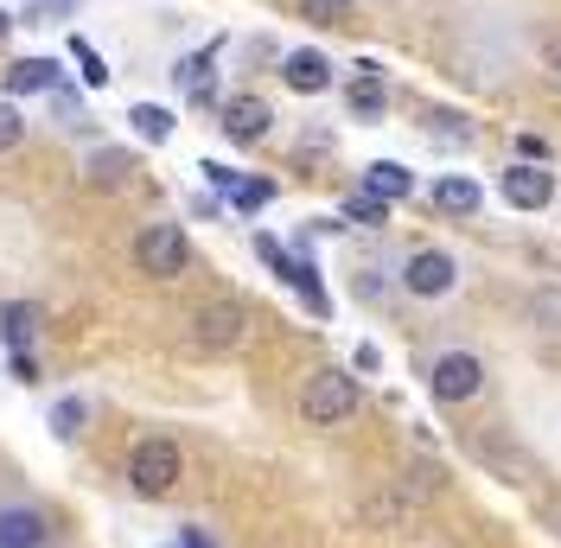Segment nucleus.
I'll use <instances>...</instances> for the list:
<instances>
[{"instance_id":"nucleus-12","label":"nucleus","mask_w":561,"mask_h":548,"mask_svg":"<svg viewBox=\"0 0 561 548\" xmlns=\"http://www.w3.org/2000/svg\"><path fill=\"white\" fill-rule=\"evenodd\" d=\"M65 77H58V58H20V65H7L0 77V90H7V103H26V96H51Z\"/></svg>"},{"instance_id":"nucleus-16","label":"nucleus","mask_w":561,"mask_h":548,"mask_svg":"<svg viewBox=\"0 0 561 548\" xmlns=\"http://www.w3.org/2000/svg\"><path fill=\"white\" fill-rule=\"evenodd\" d=\"M364 192H377L383 205H402V198H415V172L402 160H370L364 167Z\"/></svg>"},{"instance_id":"nucleus-34","label":"nucleus","mask_w":561,"mask_h":548,"mask_svg":"<svg viewBox=\"0 0 561 548\" xmlns=\"http://www.w3.org/2000/svg\"><path fill=\"white\" fill-rule=\"evenodd\" d=\"M536 312H542V319H561V294H542V300H536Z\"/></svg>"},{"instance_id":"nucleus-37","label":"nucleus","mask_w":561,"mask_h":548,"mask_svg":"<svg viewBox=\"0 0 561 548\" xmlns=\"http://www.w3.org/2000/svg\"><path fill=\"white\" fill-rule=\"evenodd\" d=\"M556 70H561V58H556Z\"/></svg>"},{"instance_id":"nucleus-36","label":"nucleus","mask_w":561,"mask_h":548,"mask_svg":"<svg viewBox=\"0 0 561 548\" xmlns=\"http://www.w3.org/2000/svg\"><path fill=\"white\" fill-rule=\"evenodd\" d=\"M556 536H561V523H556Z\"/></svg>"},{"instance_id":"nucleus-35","label":"nucleus","mask_w":561,"mask_h":548,"mask_svg":"<svg viewBox=\"0 0 561 548\" xmlns=\"http://www.w3.org/2000/svg\"><path fill=\"white\" fill-rule=\"evenodd\" d=\"M13 26H20V20H13V13H7V7H0V38L13 33Z\"/></svg>"},{"instance_id":"nucleus-14","label":"nucleus","mask_w":561,"mask_h":548,"mask_svg":"<svg viewBox=\"0 0 561 548\" xmlns=\"http://www.w3.org/2000/svg\"><path fill=\"white\" fill-rule=\"evenodd\" d=\"M135 179V153L128 147H90V160H83V185H96V192H122Z\"/></svg>"},{"instance_id":"nucleus-8","label":"nucleus","mask_w":561,"mask_h":548,"mask_svg":"<svg viewBox=\"0 0 561 548\" xmlns=\"http://www.w3.org/2000/svg\"><path fill=\"white\" fill-rule=\"evenodd\" d=\"M217 128L230 147H262L268 128H275V109L262 103V96H224L217 103Z\"/></svg>"},{"instance_id":"nucleus-32","label":"nucleus","mask_w":561,"mask_h":548,"mask_svg":"<svg viewBox=\"0 0 561 548\" xmlns=\"http://www.w3.org/2000/svg\"><path fill=\"white\" fill-rule=\"evenodd\" d=\"M51 13H77V0H33V7H26V20H51Z\"/></svg>"},{"instance_id":"nucleus-2","label":"nucleus","mask_w":561,"mask_h":548,"mask_svg":"<svg viewBox=\"0 0 561 548\" xmlns=\"http://www.w3.org/2000/svg\"><path fill=\"white\" fill-rule=\"evenodd\" d=\"M357 402H364V389H357L351 370H313L307 389H300V421L307 427H345Z\"/></svg>"},{"instance_id":"nucleus-9","label":"nucleus","mask_w":561,"mask_h":548,"mask_svg":"<svg viewBox=\"0 0 561 548\" xmlns=\"http://www.w3.org/2000/svg\"><path fill=\"white\" fill-rule=\"evenodd\" d=\"M217 52H224V38H210V45L185 52V58L173 65V90L192 109H217Z\"/></svg>"},{"instance_id":"nucleus-4","label":"nucleus","mask_w":561,"mask_h":548,"mask_svg":"<svg viewBox=\"0 0 561 548\" xmlns=\"http://www.w3.org/2000/svg\"><path fill=\"white\" fill-rule=\"evenodd\" d=\"M243 339H249V307L243 300H210V307L192 312V351L230 357V351H243Z\"/></svg>"},{"instance_id":"nucleus-24","label":"nucleus","mask_w":561,"mask_h":548,"mask_svg":"<svg viewBox=\"0 0 561 548\" xmlns=\"http://www.w3.org/2000/svg\"><path fill=\"white\" fill-rule=\"evenodd\" d=\"M427 135L440 140V147H472V122H459V115H447V109H434V115H427Z\"/></svg>"},{"instance_id":"nucleus-26","label":"nucleus","mask_w":561,"mask_h":548,"mask_svg":"<svg viewBox=\"0 0 561 548\" xmlns=\"http://www.w3.org/2000/svg\"><path fill=\"white\" fill-rule=\"evenodd\" d=\"M70 58H77V77H83L90 90H103V83H108V65H103V52H90L83 38H70Z\"/></svg>"},{"instance_id":"nucleus-17","label":"nucleus","mask_w":561,"mask_h":548,"mask_svg":"<svg viewBox=\"0 0 561 548\" xmlns=\"http://www.w3.org/2000/svg\"><path fill=\"white\" fill-rule=\"evenodd\" d=\"M345 109H351V122H383L389 115V83L357 70V77L345 83Z\"/></svg>"},{"instance_id":"nucleus-21","label":"nucleus","mask_w":561,"mask_h":548,"mask_svg":"<svg viewBox=\"0 0 561 548\" xmlns=\"http://www.w3.org/2000/svg\"><path fill=\"white\" fill-rule=\"evenodd\" d=\"M345 224H357V230H383V224H389V205L377 198V192H364V185H357V192L345 198Z\"/></svg>"},{"instance_id":"nucleus-20","label":"nucleus","mask_w":561,"mask_h":548,"mask_svg":"<svg viewBox=\"0 0 561 548\" xmlns=\"http://www.w3.org/2000/svg\"><path fill=\"white\" fill-rule=\"evenodd\" d=\"M224 205L237 210V217H255V210H268V205H275V179H237V192H230Z\"/></svg>"},{"instance_id":"nucleus-3","label":"nucleus","mask_w":561,"mask_h":548,"mask_svg":"<svg viewBox=\"0 0 561 548\" xmlns=\"http://www.w3.org/2000/svg\"><path fill=\"white\" fill-rule=\"evenodd\" d=\"M135 269L147 274V281H179V274L192 269V237H185L179 224H140Z\"/></svg>"},{"instance_id":"nucleus-23","label":"nucleus","mask_w":561,"mask_h":548,"mask_svg":"<svg viewBox=\"0 0 561 548\" xmlns=\"http://www.w3.org/2000/svg\"><path fill=\"white\" fill-rule=\"evenodd\" d=\"M51 115H58V128H65V135H83V128H96V122L83 115V103H77V90H70V83H58V90H51Z\"/></svg>"},{"instance_id":"nucleus-15","label":"nucleus","mask_w":561,"mask_h":548,"mask_svg":"<svg viewBox=\"0 0 561 548\" xmlns=\"http://www.w3.org/2000/svg\"><path fill=\"white\" fill-rule=\"evenodd\" d=\"M434 205L447 210V217H479L485 192H479L472 172H440V179H434Z\"/></svg>"},{"instance_id":"nucleus-33","label":"nucleus","mask_w":561,"mask_h":548,"mask_svg":"<svg viewBox=\"0 0 561 548\" xmlns=\"http://www.w3.org/2000/svg\"><path fill=\"white\" fill-rule=\"evenodd\" d=\"M517 153H524V160H536V167H542V160H549V140H542V135H524V140H517Z\"/></svg>"},{"instance_id":"nucleus-25","label":"nucleus","mask_w":561,"mask_h":548,"mask_svg":"<svg viewBox=\"0 0 561 548\" xmlns=\"http://www.w3.org/2000/svg\"><path fill=\"white\" fill-rule=\"evenodd\" d=\"M351 13H357V0H300V20H313V26H345Z\"/></svg>"},{"instance_id":"nucleus-5","label":"nucleus","mask_w":561,"mask_h":548,"mask_svg":"<svg viewBox=\"0 0 561 548\" xmlns=\"http://www.w3.org/2000/svg\"><path fill=\"white\" fill-rule=\"evenodd\" d=\"M427 396H434L440 409H466V402H479V396H485V364H479L472 351H440L434 370H427Z\"/></svg>"},{"instance_id":"nucleus-10","label":"nucleus","mask_w":561,"mask_h":548,"mask_svg":"<svg viewBox=\"0 0 561 548\" xmlns=\"http://www.w3.org/2000/svg\"><path fill=\"white\" fill-rule=\"evenodd\" d=\"M280 83H287L294 96H325L339 77H332V58H325V52L300 45V52H287V58H280Z\"/></svg>"},{"instance_id":"nucleus-13","label":"nucleus","mask_w":561,"mask_h":548,"mask_svg":"<svg viewBox=\"0 0 561 548\" xmlns=\"http://www.w3.org/2000/svg\"><path fill=\"white\" fill-rule=\"evenodd\" d=\"M280 281L307 300V312L313 319H332V294H325V281H319V262L307 255V249H287V269H280Z\"/></svg>"},{"instance_id":"nucleus-19","label":"nucleus","mask_w":561,"mask_h":548,"mask_svg":"<svg viewBox=\"0 0 561 548\" xmlns=\"http://www.w3.org/2000/svg\"><path fill=\"white\" fill-rule=\"evenodd\" d=\"M128 122H135V135L147 140V147H167V140H173V109H160V103H135L128 109Z\"/></svg>"},{"instance_id":"nucleus-30","label":"nucleus","mask_w":561,"mask_h":548,"mask_svg":"<svg viewBox=\"0 0 561 548\" xmlns=\"http://www.w3.org/2000/svg\"><path fill=\"white\" fill-rule=\"evenodd\" d=\"M351 370H357V377H377V370H383V351H377V344H357V351H351Z\"/></svg>"},{"instance_id":"nucleus-1","label":"nucleus","mask_w":561,"mask_h":548,"mask_svg":"<svg viewBox=\"0 0 561 548\" xmlns=\"http://www.w3.org/2000/svg\"><path fill=\"white\" fill-rule=\"evenodd\" d=\"M179 479H185V453H179V441H167V434L135 441V453H128V491H135V498L160 504V498L179 491Z\"/></svg>"},{"instance_id":"nucleus-29","label":"nucleus","mask_w":561,"mask_h":548,"mask_svg":"<svg viewBox=\"0 0 561 548\" xmlns=\"http://www.w3.org/2000/svg\"><path fill=\"white\" fill-rule=\"evenodd\" d=\"M255 255H262V262H268V269H287V242L280 237H268V230H255Z\"/></svg>"},{"instance_id":"nucleus-22","label":"nucleus","mask_w":561,"mask_h":548,"mask_svg":"<svg viewBox=\"0 0 561 548\" xmlns=\"http://www.w3.org/2000/svg\"><path fill=\"white\" fill-rule=\"evenodd\" d=\"M83 427H90V396H65V402L51 409V434L70 446L77 434H83Z\"/></svg>"},{"instance_id":"nucleus-6","label":"nucleus","mask_w":561,"mask_h":548,"mask_svg":"<svg viewBox=\"0 0 561 548\" xmlns=\"http://www.w3.org/2000/svg\"><path fill=\"white\" fill-rule=\"evenodd\" d=\"M497 198L511 210H549L556 205V172L536 167V160H511L497 172Z\"/></svg>"},{"instance_id":"nucleus-31","label":"nucleus","mask_w":561,"mask_h":548,"mask_svg":"<svg viewBox=\"0 0 561 548\" xmlns=\"http://www.w3.org/2000/svg\"><path fill=\"white\" fill-rule=\"evenodd\" d=\"M7 370H13V383H38V357H33V351H13V357H7Z\"/></svg>"},{"instance_id":"nucleus-7","label":"nucleus","mask_w":561,"mask_h":548,"mask_svg":"<svg viewBox=\"0 0 561 548\" xmlns=\"http://www.w3.org/2000/svg\"><path fill=\"white\" fill-rule=\"evenodd\" d=\"M402 287H409L415 300H447L459 287V262L447 249H415V255L402 262Z\"/></svg>"},{"instance_id":"nucleus-27","label":"nucleus","mask_w":561,"mask_h":548,"mask_svg":"<svg viewBox=\"0 0 561 548\" xmlns=\"http://www.w3.org/2000/svg\"><path fill=\"white\" fill-rule=\"evenodd\" d=\"M20 140H26V109H20V103H7V96H0V153H13Z\"/></svg>"},{"instance_id":"nucleus-11","label":"nucleus","mask_w":561,"mask_h":548,"mask_svg":"<svg viewBox=\"0 0 561 548\" xmlns=\"http://www.w3.org/2000/svg\"><path fill=\"white\" fill-rule=\"evenodd\" d=\"M0 548H51V516L38 504H0Z\"/></svg>"},{"instance_id":"nucleus-18","label":"nucleus","mask_w":561,"mask_h":548,"mask_svg":"<svg viewBox=\"0 0 561 548\" xmlns=\"http://www.w3.org/2000/svg\"><path fill=\"white\" fill-rule=\"evenodd\" d=\"M38 332V307L33 300H7L0 307V339H7V351H26Z\"/></svg>"},{"instance_id":"nucleus-28","label":"nucleus","mask_w":561,"mask_h":548,"mask_svg":"<svg viewBox=\"0 0 561 548\" xmlns=\"http://www.w3.org/2000/svg\"><path fill=\"white\" fill-rule=\"evenodd\" d=\"M198 172H205V185H210V192H224V198H230V192H237V179H243V172H237V167H224V160H205Z\"/></svg>"}]
</instances>
